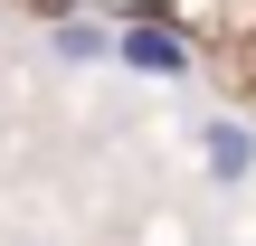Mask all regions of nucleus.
<instances>
[{
    "mask_svg": "<svg viewBox=\"0 0 256 246\" xmlns=\"http://www.w3.org/2000/svg\"><path fill=\"white\" fill-rule=\"evenodd\" d=\"M48 57H57V66H104V57H114V28H95V19H57V28H48Z\"/></svg>",
    "mask_w": 256,
    "mask_h": 246,
    "instance_id": "nucleus-3",
    "label": "nucleus"
},
{
    "mask_svg": "<svg viewBox=\"0 0 256 246\" xmlns=\"http://www.w3.org/2000/svg\"><path fill=\"white\" fill-rule=\"evenodd\" d=\"M200 171H209L218 190L256 180V123L247 114H209V123H200Z\"/></svg>",
    "mask_w": 256,
    "mask_h": 246,
    "instance_id": "nucleus-2",
    "label": "nucleus"
},
{
    "mask_svg": "<svg viewBox=\"0 0 256 246\" xmlns=\"http://www.w3.org/2000/svg\"><path fill=\"white\" fill-rule=\"evenodd\" d=\"M114 66L124 76H152V85H190V38L162 28V19H124L114 28Z\"/></svg>",
    "mask_w": 256,
    "mask_h": 246,
    "instance_id": "nucleus-1",
    "label": "nucleus"
}]
</instances>
